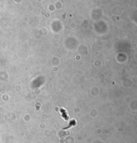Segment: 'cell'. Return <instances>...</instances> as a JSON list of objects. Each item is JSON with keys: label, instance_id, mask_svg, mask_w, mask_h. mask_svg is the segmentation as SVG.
<instances>
[{"label": "cell", "instance_id": "cell-1", "mask_svg": "<svg viewBox=\"0 0 137 143\" xmlns=\"http://www.w3.org/2000/svg\"><path fill=\"white\" fill-rule=\"evenodd\" d=\"M61 112L62 114V116L64 117V118H65L66 116V111H65V110H64V109L62 108L61 109Z\"/></svg>", "mask_w": 137, "mask_h": 143}]
</instances>
